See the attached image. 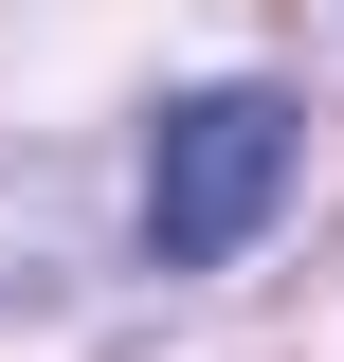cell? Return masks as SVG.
<instances>
[{
	"instance_id": "cell-1",
	"label": "cell",
	"mask_w": 344,
	"mask_h": 362,
	"mask_svg": "<svg viewBox=\"0 0 344 362\" xmlns=\"http://www.w3.org/2000/svg\"><path fill=\"white\" fill-rule=\"evenodd\" d=\"M290 163H308V109H290V90H181L164 145H145V254H164V272L254 254L272 199H290Z\"/></svg>"
}]
</instances>
